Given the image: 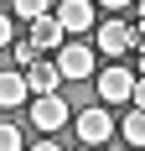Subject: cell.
Here are the masks:
<instances>
[{
    "label": "cell",
    "instance_id": "obj_7",
    "mask_svg": "<svg viewBox=\"0 0 145 151\" xmlns=\"http://www.w3.org/2000/svg\"><path fill=\"white\" fill-rule=\"evenodd\" d=\"M26 26H31L26 37H31L36 47H42V52H57V47L68 42V31H62V21H57L52 11H47V16H36V21H26Z\"/></svg>",
    "mask_w": 145,
    "mask_h": 151
},
{
    "label": "cell",
    "instance_id": "obj_20",
    "mask_svg": "<svg viewBox=\"0 0 145 151\" xmlns=\"http://www.w3.org/2000/svg\"><path fill=\"white\" fill-rule=\"evenodd\" d=\"M78 151H99V146H88V141H83V146H78Z\"/></svg>",
    "mask_w": 145,
    "mask_h": 151
},
{
    "label": "cell",
    "instance_id": "obj_5",
    "mask_svg": "<svg viewBox=\"0 0 145 151\" xmlns=\"http://www.w3.org/2000/svg\"><path fill=\"white\" fill-rule=\"evenodd\" d=\"M93 47L109 52V58H124V52L135 47V26H130V21H104L99 37H93Z\"/></svg>",
    "mask_w": 145,
    "mask_h": 151
},
{
    "label": "cell",
    "instance_id": "obj_8",
    "mask_svg": "<svg viewBox=\"0 0 145 151\" xmlns=\"http://www.w3.org/2000/svg\"><path fill=\"white\" fill-rule=\"evenodd\" d=\"M21 73H26V83H31V94H57V83H62V68H57V58L52 63H31V68H21Z\"/></svg>",
    "mask_w": 145,
    "mask_h": 151
},
{
    "label": "cell",
    "instance_id": "obj_18",
    "mask_svg": "<svg viewBox=\"0 0 145 151\" xmlns=\"http://www.w3.org/2000/svg\"><path fill=\"white\" fill-rule=\"evenodd\" d=\"M31 151H62V146H57V141H36Z\"/></svg>",
    "mask_w": 145,
    "mask_h": 151
},
{
    "label": "cell",
    "instance_id": "obj_17",
    "mask_svg": "<svg viewBox=\"0 0 145 151\" xmlns=\"http://www.w3.org/2000/svg\"><path fill=\"white\" fill-rule=\"evenodd\" d=\"M99 5H109V11H124V5H135V0H99Z\"/></svg>",
    "mask_w": 145,
    "mask_h": 151
},
{
    "label": "cell",
    "instance_id": "obj_6",
    "mask_svg": "<svg viewBox=\"0 0 145 151\" xmlns=\"http://www.w3.org/2000/svg\"><path fill=\"white\" fill-rule=\"evenodd\" d=\"M52 16L62 21V31H68V37H78V31H93V0H62Z\"/></svg>",
    "mask_w": 145,
    "mask_h": 151
},
{
    "label": "cell",
    "instance_id": "obj_15",
    "mask_svg": "<svg viewBox=\"0 0 145 151\" xmlns=\"http://www.w3.org/2000/svg\"><path fill=\"white\" fill-rule=\"evenodd\" d=\"M145 42V0H140V21H135V47Z\"/></svg>",
    "mask_w": 145,
    "mask_h": 151
},
{
    "label": "cell",
    "instance_id": "obj_14",
    "mask_svg": "<svg viewBox=\"0 0 145 151\" xmlns=\"http://www.w3.org/2000/svg\"><path fill=\"white\" fill-rule=\"evenodd\" d=\"M11 42H16V26H11V16L0 11V47H11Z\"/></svg>",
    "mask_w": 145,
    "mask_h": 151
},
{
    "label": "cell",
    "instance_id": "obj_19",
    "mask_svg": "<svg viewBox=\"0 0 145 151\" xmlns=\"http://www.w3.org/2000/svg\"><path fill=\"white\" fill-rule=\"evenodd\" d=\"M140 73H145V42H140Z\"/></svg>",
    "mask_w": 145,
    "mask_h": 151
},
{
    "label": "cell",
    "instance_id": "obj_10",
    "mask_svg": "<svg viewBox=\"0 0 145 151\" xmlns=\"http://www.w3.org/2000/svg\"><path fill=\"white\" fill-rule=\"evenodd\" d=\"M119 130H124V141H130V146H145V109L135 104L130 115H124V125H119Z\"/></svg>",
    "mask_w": 145,
    "mask_h": 151
},
{
    "label": "cell",
    "instance_id": "obj_1",
    "mask_svg": "<svg viewBox=\"0 0 145 151\" xmlns=\"http://www.w3.org/2000/svg\"><path fill=\"white\" fill-rule=\"evenodd\" d=\"M135 83H140V68H124V63L114 58V68L99 73V99H104V104H130V99H135Z\"/></svg>",
    "mask_w": 145,
    "mask_h": 151
},
{
    "label": "cell",
    "instance_id": "obj_3",
    "mask_svg": "<svg viewBox=\"0 0 145 151\" xmlns=\"http://www.w3.org/2000/svg\"><path fill=\"white\" fill-rule=\"evenodd\" d=\"M93 52L99 47H88V42H62L57 47V68H62V78H93Z\"/></svg>",
    "mask_w": 145,
    "mask_h": 151
},
{
    "label": "cell",
    "instance_id": "obj_4",
    "mask_svg": "<svg viewBox=\"0 0 145 151\" xmlns=\"http://www.w3.org/2000/svg\"><path fill=\"white\" fill-rule=\"evenodd\" d=\"M31 120H36V130H62V125L72 120V109H68V99L62 94H36V104H31Z\"/></svg>",
    "mask_w": 145,
    "mask_h": 151
},
{
    "label": "cell",
    "instance_id": "obj_2",
    "mask_svg": "<svg viewBox=\"0 0 145 151\" xmlns=\"http://www.w3.org/2000/svg\"><path fill=\"white\" fill-rule=\"evenodd\" d=\"M72 125H78V141H88V146H104V141L114 136V115H109L104 104L78 109V115H72Z\"/></svg>",
    "mask_w": 145,
    "mask_h": 151
},
{
    "label": "cell",
    "instance_id": "obj_12",
    "mask_svg": "<svg viewBox=\"0 0 145 151\" xmlns=\"http://www.w3.org/2000/svg\"><path fill=\"white\" fill-rule=\"evenodd\" d=\"M11 5H16V16H21V21H36V16L52 11V0H11Z\"/></svg>",
    "mask_w": 145,
    "mask_h": 151
},
{
    "label": "cell",
    "instance_id": "obj_13",
    "mask_svg": "<svg viewBox=\"0 0 145 151\" xmlns=\"http://www.w3.org/2000/svg\"><path fill=\"white\" fill-rule=\"evenodd\" d=\"M0 151H21V130L16 125H0Z\"/></svg>",
    "mask_w": 145,
    "mask_h": 151
},
{
    "label": "cell",
    "instance_id": "obj_16",
    "mask_svg": "<svg viewBox=\"0 0 145 151\" xmlns=\"http://www.w3.org/2000/svg\"><path fill=\"white\" fill-rule=\"evenodd\" d=\"M130 104H140V109H145V73H140V83H135V99H130Z\"/></svg>",
    "mask_w": 145,
    "mask_h": 151
},
{
    "label": "cell",
    "instance_id": "obj_9",
    "mask_svg": "<svg viewBox=\"0 0 145 151\" xmlns=\"http://www.w3.org/2000/svg\"><path fill=\"white\" fill-rule=\"evenodd\" d=\"M26 94H31V83H26L21 68H16V73H0V109H21Z\"/></svg>",
    "mask_w": 145,
    "mask_h": 151
},
{
    "label": "cell",
    "instance_id": "obj_11",
    "mask_svg": "<svg viewBox=\"0 0 145 151\" xmlns=\"http://www.w3.org/2000/svg\"><path fill=\"white\" fill-rule=\"evenodd\" d=\"M36 52H42V47L31 42V37H16V42H11V58H16V68H31V63H36Z\"/></svg>",
    "mask_w": 145,
    "mask_h": 151
}]
</instances>
